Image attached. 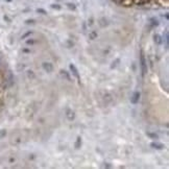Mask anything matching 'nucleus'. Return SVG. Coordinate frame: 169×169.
Returning <instances> with one entry per match:
<instances>
[{
	"label": "nucleus",
	"mask_w": 169,
	"mask_h": 169,
	"mask_svg": "<svg viewBox=\"0 0 169 169\" xmlns=\"http://www.w3.org/2000/svg\"><path fill=\"white\" fill-rule=\"evenodd\" d=\"M140 62H141V70H142V75L144 76L146 72H147V64H146V60L143 55V52H141V57H140Z\"/></svg>",
	"instance_id": "obj_1"
},
{
	"label": "nucleus",
	"mask_w": 169,
	"mask_h": 169,
	"mask_svg": "<svg viewBox=\"0 0 169 169\" xmlns=\"http://www.w3.org/2000/svg\"><path fill=\"white\" fill-rule=\"evenodd\" d=\"M70 69H71V71H72V73H73L74 76L77 78V80H78V82H80V76H79L78 70L76 69V67H75L73 64H70Z\"/></svg>",
	"instance_id": "obj_2"
},
{
	"label": "nucleus",
	"mask_w": 169,
	"mask_h": 169,
	"mask_svg": "<svg viewBox=\"0 0 169 169\" xmlns=\"http://www.w3.org/2000/svg\"><path fill=\"white\" fill-rule=\"evenodd\" d=\"M139 98H140V93L139 92H135L134 94H133V96L131 97V101L132 104H138V101H139Z\"/></svg>",
	"instance_id": "obj_3"
},
{
	"label": "nucleus",
	"mask_w": 169,
	"mask_h": 169,
	"mask_svg": "<svg viewBox=\"0 0 169 169\" xmlns=\"http://www.w3.org/2000/svg\"><path fill=\"white\" fill-rule=\"evenodd\" d=\"M150 146L153 148H155V149H163L165 147V145L160 143V142H151L150 143Z\"/></svg>",
	"instance_id": "obj_4"
},
{
	"label": "nucleus",
	"mask_w": 169,
	"mask_h": 169,
	"mask_svg": "<svg viewBox=\"0 0 169 169\" xmlns=\"http://www.w3.org/2000/svg\"><path fill=\"white\" fill-rule=\"evenodd\" d=\"M43 68L45 71H47V72H52V70H53V66H52V64L50 63H43Z\"/></svg>",
	"instance_id": "obj_5"
},
{
	"label": "nucleus",
	"mask_w": 169,
	"mask_h": 169,
	"mask_svg": "<svg viewBox=\"0 0 169 169\" xmlns=\"http://www.w3.org/2000/svg\"><path fill=\"white\" fill-rule=\"evenodd\" d=\"M155 42L158 45H161L162 44V42H163V40H162V38H161V35H155Z\"/></svg>",
	"instance_id": "obj_6"
},
{
	"label": "nucleus",
	"mask_w": 169,
	"mask_h": 169,
	"mask_svg": "<svg viewBox=\"0 0 169 169\" xmlns=\"http://www.w3.org/2000/svg\"><path fill=\"white\" fill-rule=\"evenodd\" d=\"M79 144H80V138H77V141H76V143H75V147L76 148H79Z\"/></svg>",
	"instance_id": "obj_7"
},
{
	"label": "nucleus",
	"mask_w": 169,
	"mask_h": 169,
	"mask_svg": "<svg viewBox=\"0 0 169 169\" xmlns=\"http://www.w3.org/2000/svg\"><path fill=\"white\" fill-rule=\"evenodd\" d=\"M165 41H166V47H168V33H166V37H165Z\"/></svg>",
	"instance_id": "obj_8"
},
{
	"label": "nucleus",
	"mask_w": 169,
	"mask_h": 169,
	"mask_svg": "<svg viewBox=\"0 0 169 169\" xmlns=\"http://www.w3.org/2000/svg\"><path fill=\"white\" fill-rule=\"evenodd\" d=\"M148 136H150V137H153V138H158V136H157V135L155 134H147Z\"/></svg>",
	"instance_id": "obj_9"
}]
</instances>
